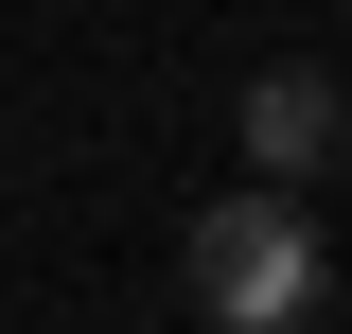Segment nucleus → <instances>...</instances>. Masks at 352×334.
Here are the masks:
<instances>
[{
	"instance_id": "2",
	"label": "nucleus",
	"mask_w": 352,
	"mask_h": 334,
	"mask_svg": "<svg viewBox=\"0 0 352 334\" xmlns=\"http://www.w3.org/2000/svg\"><path fill=\"white\" fill-rule=\"evenodd\" d=\"M335 141H352L335 71H264V88H247V159H264V176H317Z\"/></svg>"
},
{
	"instance_id": "1",
	"label": "nucleus",
	"mask_w": 352,
	"mask_h": 334,
	"mask_svg": "<svg viewBox=\"0 0 352 334\" xmlns=\"http://www.w3.org/2000/svg\"><path fill=\"white\" fill-rule=\"evenodd\" d=\"M317 299V229L282 194H212L194 211V317H229V334H282Z\"/></svg>"
}]
</instances>
